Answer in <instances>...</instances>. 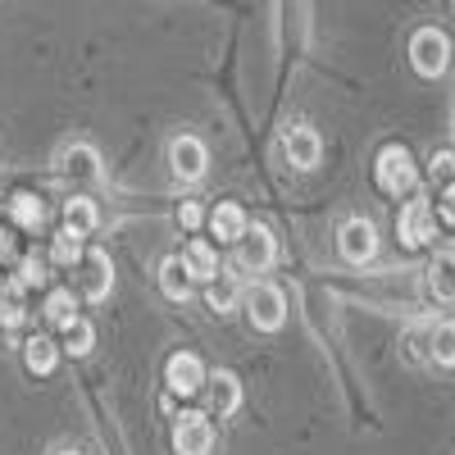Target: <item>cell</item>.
<instances>
[{
    "label": "cell",
    "mask_w": 455,
    "mask_h": 455,
    "mask_svg": "<svg viewBox=\"0 0 455 455\" xmlns=\"http://www.w3.org/2000/svg\"><path fill=\"white\" fill-rule=\"evenodd\" d=\"M414 182H419V169H414L405 146H383L378 150V187H383L387 196L414 192Z\"/></svg>",
    "instance_id": "cell-1"
},
{
    "label": "cell",
    "mask_w": 455,
    "mask_h": 455,
    "mask_svg": "<svg viewBox=\"0 0 455 455\" xmlns=\"http://www.w3.org/2000/svg\"><path fill=\"white\" fill-rule=\"evenodd\" d=\"M246 319H251V328H259V332H278L283 319H287L283 291H278L274 283H255V287L246 291Z\"/></svg>",
    "instance_id": "cell-2"
},
{
    "label": "cell",
    "mask_w": 455,
    "mask_h": 455,
    "mask_svg": "<svg viewBox=\"0 0 455 455\" xmlns=\"http://www.w3.org/2000/svg\"><path fill=\"white\" fill-rule=\"evenodd\" d=\"M410 64L424 73V78H437V73H446L451 64V42H446V32L437 28H419L410 36Z\"/></svg>",
    "instance_id": "cell-3"
},
{
    "label": "cell",
    "mask_w": 455,
    "mask_h": 455,
    "mask_svg": "<svg viewBox=\"0 0 455 455\" xmlns=\"http://www.w3.org/2000/svg\"><path fill=\"white\" fill-rule=\"evenodd\" d=\"M169 164H173V178L178 182H201L205 169H210V150H205L201 137H173Z\"/></svg>",
    "instance_id": "cell-4"
},
{
    "label": "cell",
    "mask_w": 455,
    "mask_h": 455,
    "mask_svg": "<svg viewBox=\"0 0 455 455\" xmlns=\"http://www.w3.org/2000/svg\"><path fill=\"white\" fill-rule=\"evenodd\" d=\"M274 259H278V242H274V233H269V228H264V223L246 228V237L237 242V264H242V269H251V274H264Z\"/></svg>",
    "instance_id": "cell-5"
},
{
    "label": "cell",
    "mask_w": 455,
    "mask_h": 455,
    "mask_svg": "<svg viewBox=\"0 0 455 455\" xmlns=\"http://www.w3.org/2000/svg\"><path fill=\"white\" fill-rule=\"evenodd\" d=\"M337 251L347 264H369L378 255V233L369 219H347L341 223V237H337Z\"/></svg>",
    "instance_id": "cell-6"
},
{
    "label": "cell",
    "mask_w": 455,
    "mask_h": 455,
    "mask_svg": "<svg viewBox=\"0 0 455 455\" xmlns=\"http://www.w3.org/2000/svg\"><path fill=\"white\" fill-rule=\"evenodd\" d=\"M396 233L405 246H428L437 237V214L428 201H410L401 214H396Z\"/></svg>",
    "instance_id": "cell-7"
},
{
    "label": "cell",
    "mask_w": 455,
    "mask_h": 455,
    "mask_svg": "<svg viewBox=\"0 0 455 455\" xmlns=\"http://www.w3.org/2000/svg\"><path fill=\"white\" fill-rule=\"evenodd\" d=\"M73 274H78V291H83L87 300H105L109 287H114V264H109L105 251H87Z\"/></svg>",
    "instance_id": "cell-8"
},
{
    "label": "cell",
    "mask_w": 455,
    "mask_h": 455,
    "mask_svg": "<svg viewBox=\"0 0 455 455\" xmlns=\"http://www.w3.org/2000/svg\"><path fill=\"white\" fill-rule=\"evenodd\" d=\"M283 150H287V160H291V169H319V160H323V141H319V132L315 128H287L283 132Z\"/></svg>",
    "instance_id": "cell-9"
},
{
    "label": "cell",
    "mask_w": 455,
    "mask_h": 455,
    "mask_svg": "<svg viewBox=\"0 0 455 455\" xmlns=\"http://www.w3.org/2000/svg\"><path fill=\"white\" fill-rule=\"evenodd\" d=\"M173 446H178V455H210L214 428H210L205 414H182L178 428H173Z\"/></svg>",
    "instance_id": "cell-10"
},
{
    "label": "cell",
    "mask_w": 455,
    "mask_h": 455,
    "mask_svg": "<svg viewBox=\"0 0 455 455\" xmlns=\"http://www.w3.org/2000/svg\"><path fill=\"white\" fill-rule=\"evenodd\" d=\"M164 383H169L178 396H192V392L205 387V364H201L196 355L178 351V355H169V364H164Z\"/></svg>",
    "instance_id": "cell-11"
},
{
    "label": "cell",
    "mask_w": 455,
    "mask_h": 455,
    "mask_svg": "<svg viewBox=\"0 0 455 455\" xmlns=\"http://www.w3.org/2000/svg\"><path fill=\"white\" fill-rule=\"evenodd\" d=\"M60 169L68 178H78V182H96L100 178V156L92 146H68L64 156H60Z\"/></svg>",
    "instance_id": "cell-12"
},
{
    "label": "cell",
    "mask_w": 455,
    "mask_h": 455,
    "mask_svg": "<svg viewBox=\"0 0 455 455\" xmlns=\"http://www.w3.org/2000/svg\"><path fill=\"white\" fill-rule=\"evenodd\" d=\"M160 287H164L169 300H187V296H192V269H187L182 255H169L160 264Z\"/></svg>",
    "instance_id": "cell-13"
},
{
    "label": "cell",
    "mask_w": 455,
    "mask_h": 455,
    "mask_svg": "<svg viewBox=\"0 0 455 455\" xmlns=\"http://www.w3.org/2000/svg\"><path fill=\"white\" fill-rule=\"evenodd\" d=\"M428 291L437 300H446V306H455V251H446L428 264Z\"/></svg>",
    "instance_id": "cell-14"
},
{
    "label": "cell",
    "mask_w": 455,
    "mask_h": 455,
    "mask_svg": "<svg viewBox=\"0 0 455 455\" xmlns=\"http://www.w3.org/2000/svg\"><path fill=\"white\" fill-rule=\"evenodd\" d=\"M210 383H214V387H210V410H214V414H233V410L242 405V383H237V373L223 369V373L210 378Z\"/></svg>",
    "instance_id": "cell-15"
},
{
    "label": "cell",
    "mask_w": 455,
    "mask_h": 455,
    "mask_svg": "<svg viewBox=\"0 0 455 455\" xmlns=\"http://www.w3.org/2000/svg\"><path fill=\"white\" fill-rule=\"evenodd\" d=\"M210 228H214V237L219 242H242L246 237V214L237 210V205H214V214H210Z\"/></svg>",
    "instance_id": "cell-16"
},
{
    "label": "cell",
    "mask_w": 455,
    "mask_h": 455,
    "mask_svg": "<svg viewBox=\"0 0 455 455\" xmlns=\"http://www.w3.org/2000/svg\"><path fill=\"white\" fill-rule=\"evenodd\" d=\"M23 364L32 369V373H51L55 364H60V347L51 337H28L23 341Z\"/></svg>",
    "instance_id": "cell-17"
},
{
    "label": "cell",
    "mask_w": 455,
    "mask_h": 455,
    "mask_svg": "<svg viewBox=\"0 0 455 455\" xmlns=\"http://www.w3.org/2000/svg\"><path fill=\"white\" fill-rule=\"evenodd\" d=\"M10 214H14V223L23 228V233H36V228L46 223V205H42V196H32V192L10 196Z\"/></svg>",
    "instance_id": "cell-18"
},
{
    "label": "cell",
    "mask_w": 455,
    "mask_h": 455,
    "mask_svg": "<svg viewBox=\"0 0 455 455\" xmlns=\"http://www.w3.org/2000/svg\"><path fill=\"white\" fill-rule=\"evenodd\" d=\"M187 269H192V278H201V283H214L219 278V255H214V246L210 242H192V246H187Z\"/></svg>",
    "instance_id": "cell-19"
},
{
    "label": "cell",
    "mask_w": 455,
    "mask_h": 455,
    "mask_svg": "<svg viewBox=\"0 0 455 455\" xmlns=\"http://www.w3.org/2000/svg\"><path fill=\"white\" fill-rule=\"evenodd\" d=\"M23 283L19 278H10V283H0V328H19L23 323Z\"/></svg>",
    "instance_id": "cell-20"
},
{
    "label": "cell",
    "mask_w": 455,
    "mask_h": 455,
    "mask_svg": "<svg viewBox=\"0 0 455 455\" xmlns=\"http://www.w3.org/2000/svg\"><path fill=\"white\" fill-rule=\"evenodd\" d=\"M64 228H68V233H78V237H87L92 228H96V205L87 196L64 201Z\"/></svg>",
    "instance_id": "cell-21"
},
{
    "label": "cell",
    "mask_w": 455,
    "mask_h": 455,
    "mask_svg": "<svg viewBox=\"0 0 455 455\" xmlns=\"http://www.w3.org/2000/svg\"><path fill=\"white\" fill-rule=\"evenodd\" d=\"M237 296H242V283H237V274H223V269H219V278L210 283V310L228 315V310L237 306Z\"/></svg>",
    "instance_id": "cell-22"
},
{
    "label": "cell",
    "mask_w": 455,
    "mask_h": 455,
    "mask_svg": "<svg viewBox=\"0 0 455 455\" xmlns=\"http://www.w3.org/2000/svg\"><path fill=\"white\" fill-rule=\"evenodd\" d=\"M83 255H87V251H83V237H78V233H68V228L51 242V259L64 264V269H78V259H83Z\"/></svg>",
    "instance_id": "cell-23"
},
{
    "label": "cell",
    "mask_w": 455,
    "mask_h": 455,
    "mask_svg": "<svg viewBox=\"0 0 455 455\" xmlns=\"http://www.w3.org/2000/svg\"><path fill=\"white\" fill-rule=\"evenodd\" d=\"M428 355L433 364H455V323H437L428 332Z\"/></svg>",
    "instance_id": "cell-24"
},
{
    "label": "cell",
    "mask_w": 455,
    "mask_h": 455,
    "mask_svg": "<svg viewBox=\"0 0 455 455\" xmlns=\"http://www.w3.org/2000/svg\"><path fill=\"white\" fill-rule=\"evenodd\" d=\"M42 315H46V319H51L55 328H68L73 319H78V315H73V291H64V287H60V291H51V296H46V310H42Z\"/></svg>",
    "instance_id": "cell-25"
},
{
    "label": "cell",
    "mask_w": 455,
    "mask_h": 455,
    "mask_svg": "<svg viewBox=\"0 0 455 455\" xmlns=\"http://www.w3.org/2000/svg\"><path fill=\"white\" fill-rule=\"evenodd\" d=\"M92 341H96V328H92L87 319H73V323L64 328V347H68L73 355H87Z\"/></svg>",
    "instance_id": "cell-26"
},
{
    "label": "cell",
    "mask_w": 455,
    "mask_h": 455,
    "mask_svg": "<svg viewBox=\"0 0 455 455\" xmlns=\"http://www.w3.org/2000/svg\"><path fill=\"white\" fill-rule=\"evenodd\" d=\"M19 283H23V287H46V283H51L46 259H42V255H23V259H19Z\"/></svg>",
    "instance_id": "cell-27"
},
{
    "label": "cell",
    "mask_w": 455,
    "mask_h": 455,
    "mask_svg": "<svg viewBox=\"0 0 455 455\" xmlns=\"http://www.w3.org/2000/svg\"><path fill=\"white\" fill-rule=\"evenodd\" d=\"M433 178H451L455 182V150H437L433 156Z\"/></svg>",
    "instance_id": "cell-28"
},
{
    "label": "cell",
    "mask_w": 455,
    "mask_h": 455,
    "mask_svg": "<svg viewBox=\"0 0 455 455\" xmlns=\"http://www.w3.org/2000/svg\"><path fill=\"white\" fill-rule=\"evenodd\" d=\"M437 214H442V219H446V223L455 228V182H446V187H442V201H437Z\"/></svg>",
    "instance_id": "cell-29"
},
{
    "label": "cell",
    "mask_w": 455,
    "mask_h": 455,
    "mask_svg": "<svg viewBox=\"0 0 455 455\" xmlns=\"http://www.w3.org/2000/svg\"><path fill=\"white\" fill-rule=\"evenodd\" d=\"M178 223H182V228H201V205H196V201H182V205H178Z\"/></svg>",
    "instance_id": "cell-30"
},
{
    "label": "cell",
    "mask_w": 455,
    "mask_h": 455,
    "mask_svg": "<svg viewBox=\"0 0 455 455\" xmlns=\"http://www.w3.org/2000/svg\"><path fill=\"white\" fill-rule=\"evenodd\" d=\"M19 259V246H14V233L10 228H0V264H14Z\"/></svg>",
    "instance_id": "cell-31"
},
{
    "label": "cell",
    "mask_w": 455,
    "mask_h": 455,
    "mask_svg": "<svg viewBox=\"0 0 455 455\" xmlns=\"http://www.w3.org/2000/svg\"><path fill=\"white\" fill-rule=\"evenodd\" d=\"M60 455H78V451H60Z\"/></svg>",
    "instance_id": "cell-32"
}]
</instances>
